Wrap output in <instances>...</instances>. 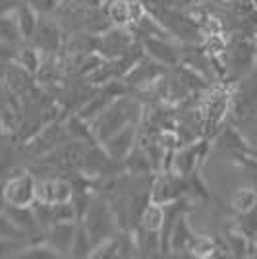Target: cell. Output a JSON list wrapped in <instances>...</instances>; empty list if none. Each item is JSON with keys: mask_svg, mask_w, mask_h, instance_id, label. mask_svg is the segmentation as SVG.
Here are the masks:
<instances>
[{"mask_svg": "<svg viewBox=\"0 0 257 259\" xmlns=\"http://www.w3.org/2000/svg\"><path fill=\"white\" fill-rule=\"evenodd\" d=\"M138 116H140V105H136L132 99H126L120 95L91 122L93 136L101 143V141L107 140L108 136H112V134H116L118 130H122L124 126L136 124Z\"/></svg>", "mask_w": 257, "mask_h": 259, "instance_id": "6da1fadb", "label": "cell"}, {"mask_svg": "<svg viewBox=\"0 0 257 259\" xmlns=\"http://www.w3.org/2000/svg\"><path fill=\"white\" fill-rule=\"evenodd\" d=\"M87 228L89 236L93 240V246L97 242L105 240L108 236H114V227H116V217L112 213V209L108 205L107 199L103 197H93L91 203L87 207L85 215L79 221Z\"/></svg>", "mask_w": 257, "mask_h": 259, "instance_id": "7a4b0ae2", "label": "cell"}, {"mask_svg": "<svg viewBox=\"0 0 257 259\" xmlns=\"http://www.w3.org/2000/svg\"><path fill=\"white\" fill-rule=\"evenodd\" d=\"M4 195L8 205L29 207L37 199V180L27 170H16L4 180Z\"/></svg>", "mask_w": 257, "mask_h": 259, "instance_id": "3957f363", "label": "cell"}, {"mask_svg": "<svg viewBox=\"0 0 257 259\" xmlns=\"http://www.w3.org/2000/svg\"><path fill=\"white\" fill-rule=\"evenodd\" d=\"M207 151H209V143L205 140L192 141L190 145H184V147L172 153V162L168 170L182 176V178H188L190 174L197 170V166L203 161Z\"/></svg>", "mask_w": 257, "mask_h": 259, "instance_id": "277c9868", "label": "cell"}, {"mask_svg": "<svg viewBox=\"0 0 257 259\" xmlns=\"http://www.w3.org/2000/svg\"><path fill=\"white\" fill-rule=\"evenodd\" d=\"M186 184L188 180L174 174L172 170H166L162 174H157V178H153V184L149 188V195L153 203H159V205H166L170 201H176L184 197L186 194Z\"/></svg>", "mask_w": 257, "mask_h": 259, "instance_id": "5b68a950", "label": "cell"}, {"mask_svg": "<svg viewBox=\"0 0 257 259\" xmlns=\"http://www.w3.org/2000/svg\"><path fill=\"white\" fill-rule=\"evenodd\" d=\"M257 105V70L246 74V77L240 81L232 99V110L236 118H247Z\"/></svg>", "mask_w": 257, "mask_h": 259, "instance_id": "8992f818", "label": "cell"}, {"mask_svg": "<svg viewBox=\"0 0 257 259\" xmlns=\"http://www.w3.org/2000/svg\"><path fill=\"white\" fill-rule=\"evenodd\" d=\"M136 140H138L136 124H128V126H124L122 130H118L116 134L108 136L105 141H101V145H103V149L107 151V155L110 159H114L118 162H124V159L134 151Z\"/></svg>", "mask_w": 257, "mask_h": 259, "instance_id": "52a82bcc", "label": "cell"}, {"mask_svg": "<svg viewBox=\"0 0 257 259\" xmlns=\"http://www.w3.org/2000/svg\"><path fill=\"white\" fill-rule=\"evenodd\" d=\"M230 68L236 76H246L253 68V60L257 58V41L238 39L228 51Z\"/></svg>", "mask_w": 257, "mask_h": 259, "instance_id": "ba28073f", "label": "cell"}, {"mask_svg": "<svg viewBox=\"0 0 257 259\" xmlns=\"http://www.w3.org/2000/svg\"><path fill=\"white\" fill-rule=\"evenodd\" d=\"M29 43L39 49L43 54H54L60 51L62 37H60V27L51 20H39L35 35Z\"/></svg>", "mask_w": 257, "mask_h": 259, "instance_id": "9c48e42d", "label": "cell"}, {"mask_svg": "<svg viewBox=\"0 0 257 259\" xmlns=\"http://www.w3.org/2000/svg\"><path fill=\"white\" fill-rule=\"evenodd\" d=\"M74 188L72 182L66 178H53V180H41L37 182V199L45 203H66L72 201Z\"/></svg>", "mask_w": 257, "mask_h": 259, "instance_id": "30bf717a", "label": "cell"}, {"mask_svg": "<svg viewBox=\"0 0 257 259\" xmlns=\"http://www.w3.org/2000/svg\"><path fill=\"white\" fill-rule=\"evenodd\" d=\"M190 213H184L170 232V240H168V253H184V251H192L195 246V232L190 227Z\"/></svg>", "mask_w": 257, "mask_h": 259, "instance_id": "8fae6325", "label": "cell"}, {"mask_svg": "<svg viewBox=\"0 0 257 259\" xmlns=\"http://www.w3.org/2000/svg\"><path fill=\"white\" fill-rule=\"evenodd\" d=\"M143 51L149 54L151 58H155L157 62L162 66H174L180 62V53L176 47L168 43V39L162 37H153V35H145L143 37Z\"/></svg>", "mask_w": 257, "mask_h": 259, "instance_id": "7c38bea8", "label": "cell"}, {"mask_svg": "<svg viewBox=\"0 0 257 259\" xmlns=\"http://www.w3.org/2000/svg\"><path fill=\"white\" fill-rule=\"evenodd\" d=\"M161 62H157L151 56H141L140 60L134 64V68L124 76L126 83L130 85H143V83H153L157 77L162 76Z\"/></svg>", "mask_w": 257, "mask_h": 259, "instance_id": "4fadbf2b", "label": "cell"}, {"mask_svg": "<svg viewBox=\"0 0 257 259\" xmlns=\"http://www.w3.org/2000/svg\"><path fill=\"white\" fill-rule=\"evenodd\" d=\"M132 47V39L126 31H122L120 27L112 29V31L105 33L99 41H97V51L103 54L105 58H118Z\"/></svg>", "mask_w": 257, "mask_h": 259, "instance_id": "5bb4252c", "label": "cell"}, {"mask_svg": "<svg viewBox=\"0 0 257 259\" xmlns=\"http://www.w3.org/2000/svg\"><path fill=\"white\" fill-rule=\"evenodd\" d=\"M75 227H77V223L72 221V223H54L47 228V242L60 253V257L70 255Z\"/></svg>", "mask_w": 257, "mask_h": 259, "instance_id": "9a60e30c", "label": "cell"}, {"mask_svg": "<svg viewBox=\"0 0 257 259\" xmlns=\"http://www.w3.org/2000/svg\"><path fill=\"white\" fill-rule=\"evenodd\" d=\"M6 215L10 217V221L16 225V227L22 230L25 236H29V234H35V232H39V230H43V227L39 225V221H37V217L33 213V207H20V205H8L6 207V211H4Z\"/></svg>", "mask_w": 257, "mask_h": 259, "instance_id": "2e32d148", "label": "cell"}, {"mask_svg": "<svg viewBox=\"0 0 257 259\" xmlns=\"http://www.w3.org/2000/svg\"><path fill=\"white\" fill-rule=\"evenodd\" d=\"M14 14H16V22H18V29H20V35H22V41L29 43L33 39V35H35L37 23H39V14L27 4V0H23L22 4L14 10Z\"/></svg>", "mask_w": 257, "mask_h": 259, "instance_id": "e0dca14e", "label": "cell"}, {"mask_svg": "<svg viewBox=\"0 0 257 259\" xmlns=\"http://www.w3.org/2000/svg\"><path fill=\"white\" fill-rule=\"evenodd\" d=\"M138 249H140V257H153V255H161V234L149 230L143 227H134Z\"/></svg>", "mask_w": 257, "mask_h": 259, "instance_id": "ac0fdd59", "label": "cell"}, {"mask_svg": "<svg viewBox=\"0 0 257 259\" xmlns=\"http://www.w3.org/2000/svg\"><path fill=\"white\" fill-rule=\"evenodd\" d=\"M221 143H223V147H226L228 151L234 155V159H238V157H247V155H255V151L247 145V141L234 128H225V132L221 134Z\"/></svg>", "mask_w": 257, "mask_h": 259, "instance_id": "d6986e66", "label": "cell"}, {"mask_svg": "<svg viewBox=\"0 0 257 259\" xmlns=\"http://www.w3.org/2000/svg\"><path fill=\"white\" fill-rule=\"evenodd\" d=\"M225 240H226V251H230L232 257H249L251 240L247 236H244L236 227L226 230Z\"/></svg>", "mask_w": 257, "mask_h": 259, "instance_id": "ffe728a7", "label": "cell"}, {"mask_svg": "<svg viewBox=\"0 0 257 259\" xmlns=\"http://www.w3.org/2000/svg\"><path fill=\"white\" fill-rule=\"evenodd\" d=\"M257 205V190L253 186H246V188H238L232 197H230V207L236 213H246L249 209Z\"/></svg>", "mask_w": 257, "mask_h": 259, "instance_id": "44dd1931", "label": "cell"}, {"mask_svg": "<svg viewBox=\"0 0 257 259\" xmlns=\"http://www.w3.org/2000/svg\"><path fill=\"white\" fill-rule=\"evenodd\" d=\"M124 164H126L128 172L134 174V176H145L153 168L151 166V157L143 149H138V147H134V151L124 159Z\"/></svg>", "mask_w": 257, "mask_h": 259, "instance_id": "7402d4cb", "label": "cell"}, {"mask_svg": "<svg viewBox=\"0 0 257 259\" xmlns=\"http://www.w3.org/2000/svg\"><path fill=\"white\" fill-rule=\"evenodd\" d=\"M91 249H93V240L89 236L87 228L77 223L74 232V240H72V249H70V255L72 257H89L91 255Z\"/></svg>", "mask_w": 257, "mask_h": 259, "instance_id": "603a6c76", "label": "cell"}, {"mask_svg": "<svg viewBox=\"0 0 257 259\" xmlns=\"http://www.w3.org/2000/svg\"><path fill=\"white\" fill-rule=\"evenodd\" d=\"M18 62L20 66H23V70L31 76H37L39 70H41V64H43V53L35 47H25V49H20V54H18Z\"/></svg>", "mask_w": 257, "mask_h": 259, "instance_id": "cb8c5ba5", "label": "cell"}, {"mask_svg": "<svg viewBox=\"0 0 257 259\" xmlns=\"http://www.w3.org/2000/svg\"><path fill=\"white\" fill-rule=\"evenodd\" d=\"M162 217H164V207L159 205V203L149 201V205L143 209L138 225L143 228H149V230H155V232H161Z\"/></svg>", "mask_w": 257, "mask_h": 259, "instance_id": "d4e9b609", "label": "cell"}, {"mask_svg": "<svg viewBox=\"0 0 257 259\" xmlns=\"http://www.w3.org/2000/svg\"><path fill=\"white\" fill-rule=\"evenodd\" d=\"M16 257H22V259H56L60 257V253L47 242H35L31 246H25V248L16 255Z\"/></svg>", "mask_w": 257, "mask_h": 259, "instance_id": "484cf974", "label": "cell"}, {"mask_svg": "<svg viewBox=\"0 0 257 259\" xmlns=\"http://www.w3.org/2000/svg\"><path fill=\"white\" fill-rule=\"evenodd\" d=\"M0 41L14 45L22 43V35H20V29H18V22H16V14L14 12L0 16Z\"/></svg>", "mask_w": 257, "mask_h": 259, "instance_id": "4316f807", "label": "cell"}, {"mask_svg": "<svg viewBox=\"0 0 257 259\" xmlns=\"http://www.w3.org/2000/svg\"><path fill=\"white\" fill-rule=\"evenodd\" d=\"M108 20L114 23L116 27H124L130 23V12H128V0H110L107 6Z\"/></svg>", "mask_w": 257, "mask_h": 259, "instance_id": "83f0119b", "label": "cell"}, {"mask_svg": "<svg viewBox=\"0 0 257 259\" xmlns=\"http://www.w3.org/2000/svg\"><path fill=\"white\" fill-rule=\"evenodd\" d=\"M236 228L249 240L257 234V205L246 213H236Z\"/></svg>", "mask_w": 257, "mask_h": 259, "instance_id": "f1b7e54d", "label": "cell"}, {"mask_svg": "<svg viewBox=\"0 0 257 259\" xmlns=\"http://www.w3.org/2000/svg\"><path fill=\"white\" fill-rule=\"evenodd\" d=\"M89 257L95 259H110L118 257V236H108L101 242H97L93 249H91V255Z\"/></svg>", "mask_w": 257, "mask_h": 259, "instance_id": "f546056e", "label": "cell"}, {"mask_svg": "<svg viewBox=\"0 0 257 259\" xmlns=\"http://www.w3.org/2000/svg\"><path fill=\"white\" fill-rule=\"evenodd\" d=\"M0 238H14V240H23V234L20 228L10 221V217L6 213H0Z\"/></svg>", "mask_w": 257, "mask_h": 259, "instance_id": "4dcf8cb0", "label": "cell"}, {"mask_svg": "<svg viewBox=\"0 0 257 259\" xmlns=\"http://www.w3.org/2000/svg\"><path fill=\"white\" fill-rule=\"evenodd\" d=\"M25 248L22 240H14V238H0V257H10L18 255Z\"/></svg>", "mask_w": 257, "mask_h": 259, "instance_id": "1f68e13d", "label": "cell"}, {"mask_svg": "<svg viewBox=\"0 0 257 259\" xmlns=\"http://www.w3.org/2000/svg\"><path fill=\"white\" fill-rule=\"evenodd\" d=\"M128 12H130V23L140 25V22L145 18V4L141 0H128Z\"/></svg>", "mask_w": 257, "mask_h": 259, "instance_id": "d6a6232c", "label": "cell"}, {"mask_svg": "<svg viewBox=\"0 0 257 259\" xmlns=\"http://www.w3.org/2000/svg\"><path fill=\"white\" fill-rule=\"evenodd\" d=\"M27 4L37 14H51L60 6V0H27Z\"/></svg>", "mask_w": 257, "mask_h": 259, "instance_id": "836d02e7", "label": "cell"}, {"mask_svg": "<svg viewBox=\"0 0 257 259\" xmlns=\"http://www.w3.org/2000/svg\"><path fill=\"white\" fill-rule=\"evenodd\" d=\"M18 45L6 43V41H0V62H6V60H16L18 58Z\"/></svg>", "mask_w": 257, "mask_h": 259, "instance_id": "e575fe53", "label": "cell"}, {"mask_svg": "<svg viewBox=\"0 0 257 259\" xmlns=\"http://www.w3.org/2000/svg\"><path fill=\"white\" fill-rule=\"evenodd\" d=\"M22 2L23 0H0V16L14 12L20 4H22Z\"/></svg>", "mask_w": 257, "mask_h": 259, "instance_id": "d590c367", "label": "cell"}, {"mask_svg": "<svg viewBox=\"0 0 257 259\" xmlns=\"http://www.w3.org/2000/svg\"><path fill=\"white\" fill-rule=\"evenodd\" d=\"M8 207V201H6V195H4V180H0V213H4Z\"/></svg>", "mask_w": 257, "mask_h": 259, "instance_id": "8d00e7d4", "label": "cell"}, {"mask_svg": "<svg viewBox=\"0 0 257 259\" xmlns=\"http://www.w3.org/2000/svg\"><path fill=\"white\" fill-rule=\"evenodd\" d=\"M249 257H257V234L251 238V251H249Z\"/></svg>", "mask_w": 257, "mask_h": 259, "instance_id": "74e56055", "label": "cell"}]
</instances>
